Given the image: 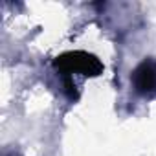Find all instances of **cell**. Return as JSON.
<instances>
[{
    "label": "cell",
    "instance_id": "cell-1",
    "mask_svg": "<svg viewBox=\"0 0 156 156\" xmlns=\"http://www.w3.org/2000/svg\"><path fill=\"white\" fill-rule=\"evenodd\" d=\"M55 68L61 70L66 77L72 72H81L83 75H99L103 72V64L87 51H70L55 59Z\"/></svg>",
    "mask_w": 156,
    "mask_h": 156
},
{
    "label": "cell",
    "instance_id": "cell-2",
    "mask_svg": "<svg viewBox=\"0 0 156 156\" xmlns=\"http://www.w3.org/2000/svg\"><path fill=\"white\" fill-rule=\"evenodd\" d=\"M132 83L138 94L152 96L156 94V61L145 59L132 73Z\"/></svg>",
    "mask_w": 156,
    "mask_h": 156
}]
</instances>
